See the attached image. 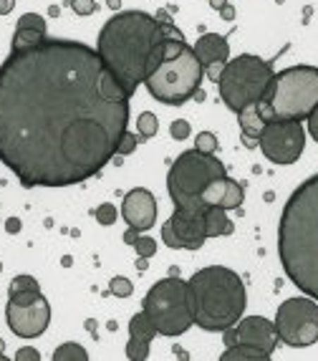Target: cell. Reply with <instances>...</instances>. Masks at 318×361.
<instances>
[{
	"label": "cell",
	"instance_id": "6da1fadb",
	"mask_svg": "<svg viewBox=\"0 0 318 361\" xmlns=\"http://www.w3.org/2000/svg\"><path fill=\"white\" fill-rule=\"evenodd\" d=\"M126 124L129 94L86 43L46 38L0 63V162L25 190L99 175Z\"/></svg>",
	"mask_w": 318,
	"mask_h": 361
},
{
	"label": "cell",
	"instance_id": "7a4b0ae2",
	"mask_svg": "<svg viewBox=\"0 0 318 361\" xmlns=\"http://www.w3.org/2000/svg\"><path fill=\"white\" fill-rule=\"evenodd\" d=\"M164 38L185 36L172 23H162L145 11L116 13L104 23L97 41V54L102 56L104 66L114 73L121 89L129 94V99L159 63Z\"/></svg>",
	"mask_w": 318,
	"mask_h": 361
},
{
	"label": "cell",
	"instance_id": "3957f363",
	"mask_svg": "<svg viewBox=\"0 0 318 361\" xmlns=\"http://www.w3.org/2000/svg\"><path fill=\"white\" fill-rule=\"evenodd\" d=\"M278 255L293 286L318 301V175L303 182L283 207Z\"/></svg>",
	"mask_w": 318,
	"mask_h": 361
},
{
	"label": "cell",
	"instance_id": "277c9868",
	"mask_svg": "<svg viewBox=\"0 0 318 361\" xmlns=\"http://www.w3.org/2000/svg\"><path fill=\"white\" fill-rule=\"evenodd\" d=\"M195 326L204 331H228L243 319L247 306V293L243 278L225 265H210L195 273L190 281Z\"/></svg>",
	"mask_w": 318,
	"mask_h": 361
},
{
	"label": "cell",
	"instance_id": "5b68a950",
	"mask_svg": "<svg viewBox=\"0 0 318 361\" xmlns=\"http://www.w3.org/2000/svg\"><path fill=\"white\" fill-rule=\"evenodd\" d=\"M202 78L204 68L192 46L185 38H164L162 59L145 78V86L159 104L180 106L197 94Z\"/></svg>",
	"mask_w": 318,
	"mask_h": 361
},
{
	"label": "cell",
	"instance_id": "8992f818",
	"mask_svg": "<svg viewBox=\"0 0 318 361\" xmlns=\"http://www.w3.org/2000/svg\"><path fill=\"white\" fill-rule=\"evenodd\" d=\"M273 78H276V73H273L270 61L252 54H240L238 59L225 63L215 84L222 104L230 111L240 114L243 109H247L250 104L265 102L270 97Z\"/></svg>",
	"mask_w": 318,
	"mask_h": 361
},
{
	"label": "cell",
	"instance_id": "52a82bcc",
	"mask_svg": "<svg viewBox=\"0 0 318 361\" xmlns=\"http://www.w3.org/2000/svg\"><path fill=\"white\" fill-rule=\"evenodd\" d=\"M260 104L265 121L270 119H308L318 106V68L316 66H291L276 73L270 97Z\"/></svg>",
	"mask_w": 318,
	"mask_h": 361
},
{
	"label": "cell",
	"instance_id": "ba28073f",
	"mask_svg": "<svg viewBox=\"0 0 318 361\" xmlns=\"http://www.w3.org/2000/svg\"><path fill=\"white\" fill-rule=\"evenodd\" d=\"M228 177L225 164L217 159L215 154H204L200 149H187L182 152L174 164L169 167L167 175V190L172 197L174 207L182 210H207L202 205V192L210 182Z\"/></svg>",
	"mask_w": 318,
	"mask_h": 361
},
{
	"label": "cell",
	"instance_id": "9c48e42d",
	"mask_svg": "<svg viewBox=\"0 0 318 361\" xmlns=\"http://www.w3.org/2000/svg\"><path fill=\"white\" fill-rule=\"evenodd\" d=\"M142 311L159 336H182L190 326H195L190 283L177 276L157 281L142 301Z\"/></svg>",
	"mask_w": 318,
	"mask_h": 361
},
{
	"label": "cell",
	"instance_id": "30bf717a",
	"mask_svg": "<svg viewBox=\"0 0 318 361\" xmlns=\"http://www.w3.org/2000/svg\"><path fill=\"white\" fill-rule=\"evenodd\" d=\"M276 331L291 349H308L318 341V301L311 295L288 298L278 306Z\"/></svg>",
	"mask_w": 318,
	"mask_h": 361
},
{
	"label": "cell",
	"instance_id": "8fae6325",
	"mask_svg": "<svg viewBox=\"0 0 318 361\" xmlns=\"http://www.w3.org/2000/svg\"><path fill=\"white\" fill-rule=\"evenodd\" d=\"M260 152L265 154V159L273 164H293L303 154L306 147V129L300 121L293 119H270L265 121L263 132L258 137Z\"/></svg>",
	"mask_w": 318,
	"mask_h": 361
},
{
	"label": "cell",
	"instance_id": "7c38bea8",
	"mask_svg": "<svg viewBox=\"0 0 318 361\" xmlns=\"http://www.w3.org/2000/svg\"><path fill=\"white\" fill-rule=\"evenodd\" d=\"M162 240L172 250H200L207 240L204 210H182L174 207L169 220L162 225Z\"/></svg>",
	"mask_w": 318,
	"mask_h": 361
},
{
	"label": "cell",
	"instance_id": "4fadbf2b",
	"mask_svg": "<svg viewBox=\"0 0 318 361\" xmlns=\"http://www.w3.org/2000/svg\"><path fill=\"white\" fill-rule=\"evenodd\" d=\"M278 331L276 324L263 316H247L240 319L235 326H230L225 331V346H252V349L265 351L268 356H273L278 346Z\"/></svg>",
	"mask_w": 318,
	"mask_h": 361
},
{
	"label": "cell",
	"instance_id": "5bb4252c",
	"mask_svg": "<svg viewBox=\"0 0 318 361\" xmlns=\"http://www.w3.org/2000/svg\"><path fill=\"white\" fill-rule=\"evenodd\" d=\"M121 217L126 220L129 230H126L124 240L129 243L132 238H137L139 233L154 228L157 225V200L149 190L145 187H134L124 195L121 200Z\"/></svg>",
	"mask_w": 318,
	"mask_h": 361
},
{
	"label": "cell",
	"instance_id": "9a60e30c",
	"mask_svg": "<svg viewBox=\"0 0 318 361\" xmlns=\"http://www.w3.org/2000/svg\"><path fill=\"white\" fill-rule=\"evenodd\" d=\"M6 319L11 331L20 338H38L51 324V306L46 298H38L36 303L28 306H18V303L8 301L6 306Z\"/></svg>",
	"mask_w": 318,
	"mask_h": 361
},
{
	"label": "cell",
	"instance_id": "2e32d148",
	"mask_svg": "<svg viewBox=\"0 0 318 361\" xmlns=\"http://www.w3.org/2000/svg\"><path fill=\"white\" fill-rule=\"evenodd\" d=\"M192 49H195V54H197L200 63H202L204 73H207L212 81H217L220 71L230 61L228 36H220V33H204V36L197 38V43H195Z\"/></svg>",
	"mask_w": 318,
	"mask_h": 361
},
{
	"label": "cell",
	"instance_id": "e0dca14e",
	"mask_svg": "<svg viewBox=\"0 0 318 361\" xmlns=\"http://www.w3.org/2000/svg\"><path fill=\"white\" fill-rule=\"evenodd\" d=\"M159 336L152 321L145 316V311H139L129 321V343H126V356L129 361H147L149 359V346L152 338Z\"/></svg>",
	"mask_w": 318,
	"mask_h": 361
},
{
	"label": "cell",
	"instance_id": "ac0fdd59",
	"mask_svg": "<svg viewBox=\"0 0 318 361\" xmlns=\"http://www.w3.org/2000/svg\"><path fill=\"white\" fill-rule=\"evenodd\" d=\"M46 38H49L46 36V18L38 13H23L16 25V33H13V51L33 49Z\"/></svg>",
	"mask_w": 318,
	"mask_h": 361
},
{
	"label": "cell",
	"instance_id": "d6986e66",
	"mask_svg": "<svg viewBox=\"0 0 318 361\" xmlns=\"http://www.w3.org/2000/svg\"><path fill=\"white\" fill-rule=\"evenodd\" d=\"M240 132L245 137L247 147H258V137L265 127V116L260 111V104H250L247 109H243L240 114Z\"/></svg>",
	"mask_w": 318,
	"mask_h": 361
},
{
	"label": "cell",
	"instance_id": "ffe728a7",
	"mask_svg": "<svg viewBox=\"0 0 318 361\" xmlns=\"http://www.w3.org/2000/svg\"><path fill=\"white\" fill-rule=\"evenodd\" d=\"M228 210L222 207H207L204 210V230H207V238H220V235H233L235 225L230 223V217L225 215Z\"/></svg>",
	"mask_w": 318,
	"mask_h": 361
},
{
	"label": "cell",
	"instance_id": "44dd1931",
	"mask_svg": "<svg viewBox=\"0 0 318 361\" xmlns=\"http://www.w3.org/2000/svg\"><path fill=\"white\" fill-rule=\"evenodd\" d=\"M243 200H245V190H243V185L228 177V187H225V197H222L220 207L222 210H238V207L243 205Z\"/></svg>",
	"mask_w": 318,
	"mask_h": 361
},
{
	"label": "cell",
	"instance_id": "7402d4cb",
	"mask_svg": "<svg viewBox=\"0 0 318 361\" xmlns=\"http://www.w3.org/2000/svg\"><path fill=\"white\" fill-rule=\"evenodd\" d=\"M222 361H233V359H250V361H268L270 356L260 349H252V346H228V351L220 356Z\"/></svg>",
	"mask_w": 318,
	"mask_h": 361
},
{
	"label": "cell",
	"instance_id": "603a6c76",
	"mask_svg": "<svg viewBox=\"0 0 318 361\" xmlns=\"http://www.w3.org/2000/svg\"><path fill=\"white\" fill-rule=\"evenodd\" d=\"M225 187H228V177H220V180L210 182V185L204 187V192H202V205L207 207H220L222 197H225Z\"/></svg>",
	"mask_w": 318,
	"mask_h": 361
},
{
	"label": "cell",
	"instance_id": "cb8c5ba5",
	"mask_svg": "<svg viewBox=\"0 0 318 361\" xmlns=\"http://www.w3.org/2000/svg\"><path fill=\"white\" fill-rule=\"evenodd\" d=\"M137 129H139V137L142 139H152L157 137V132H159V119H157L154 111H142L137 119Z\"/></svg>",
	"mask_w": 318,
	"mask_h": 361
},
{
	"label": "cell",
	"instance_id": "d4e9b609",
	"mask_svg": "<svg viewBox=\"0 0 318 361\" xmlns=\"http://www.w3.org/2000/svg\"><path fill=\"white\" fill-rule=\"evenodd\" d=\"M54 359L56 361H78V359L86 361V359H89V354H86L84 346H78V343L68 341V343H63V346H59V349H56Z\"/></svg>",
	"mask_w": 318,
	"mask_h": 361
},
{
	"label": "cell",
	"instance_id": "484cf974",
	"mask_svg": "<svg viewBox=\"0 0 318 361\" xmlns=\"http://www.w3.org/2000/svg\"><path fill=\"white\" fill-rule=\"evenodd\" d=\"M33 290H41L38 281L33 276H16L11 281V288H8V295L11 293H33Z\"/></svg>",
	"mask_w": 318,
	"mask_h": 361
},
{
	"label": "cell",
	"instance_id": "4316f807",
	"mask_svg": "<svg viewBox=\"0 0 318 361\" xmlns=\"http://www.w3.org/2000/svg\"><path fill=\"white\" fill-rule=\"evenodd\" d=\"M132 247L137 250L142 258H152V255L157 253V240H152V238H142V235H137V238H132Z\"/></svg>",
	"mask_w": 318,
	"mask_h": 361
},
{
	"label": "cell",
	"instance_id": "83f0119b",
	"mask_svg": "<svg viewBox=\"0 0 318 361\" xmlns=\"http://www.w3.org/2000/svg\"><path fill=\"white\" fill-rule=\"evenodd\" d=\"M195 149L204 152V154H215L217 149V137L212 132H200L195 139Z\"/></svg>",
	"mask_w": 318,
	"mask_h": 361
},
{
	"label": "cell",
	"instance_id": "f1b7e54d",
	"mask_svg": "<svg viewBox=\"0 0 318 361\" xmlns=\"http://www.w3.org/2000/svg\"><path fill=\"white\" fill-rule=\"evenodd\" d=\"M111 293L119 298H129L134 293V286L129 278H111Z\"/></svg>",
	"mask_w": 318,
	"mask_h": 361
},
{
	"label": "cell",
	"instance_id": "f546056e",
	"mask_svg": "<svg viewBox=\"0 0 318 361\" xmlns=\"http://www.w3.org/2000/svg\"><path fill=\"white\" fill-rule=\"evenodd\" d=\"M116 217H119V212H116L114 205H109V202H104V205H99L97 210V220L99 225H114Z\"/></svg>",
	"mask_w": 318,
	"mask_h": 361
},
{
	"label": "cell",
	"instance_id": "4dcf8cb0",
	"mask_svg": "<svg viewBox=\"0 0 318 361\" xmlns=\"http://www.w3.org/2000/svg\"><path fill=\"white\" fill-rule=\"evenodd\" d=\"M139 142H142V137H139V134H129V132H126L124 137H121L119 152H116V154H132V152L137 149Z\"/></svg>",
	"mask_w": 318,
	"mask_h": 361
},
{
	"label": "cell",
	"instance_id": "1f68e13d",
	"mask_svg": "<svg viewBox=\"0 0 318 361\" xmlns=\"http://www.w3.org/2000/svg\"><path fill=\"white\" fill-rule=\"evenodd\" d=\"M71 8L76 16H91L97 11V0H71Z\"/></svg>",
	"mask_w": 318,
	"mask_h": 361
},
{
	"label": "cell",
	"instance_id": "d6a6232c",
	"mask_svg": "<svg viewBox=\"0 0 318 361\" xmlns=\"http://www.w3.org/2000/svg\"><path fill=\"white\" fill-rule=\"evenodd\" d=\"M169 134H172V139H187L190 137V124H187L185 119H177L172 121V127H169Z\"/></svg>",
	"mask_w": 318,
	"mask_h": 361
},
{
	"label": "cell",
	"instance_id": "836d02e7",
	"mask_svg": "<svg viewBox=\"0 0 318 361\" xmlns=\"http://www.w3.org/2000/svg\"><path fill=\"white\" fill-rule=\"evenodd\" d=\"M308 132H311V137L318 142V106L308 114Z\"/></svg>",
	"mask_w": 318,
	"mask_h": 361
},
{
	"label": "cell",
	"instance_id": "e575fe53",
	"mask_svg": "<svg viewBox=\"0 0 318 361\" xmlns=\"http://www.w3.org/2000/svg\"><path fill=\"white\" fill-rule=\"evenodd\" d=\"M13 8H16V0H0V16H8Z\"/></svg>",
	"mask_w": 318,
	"mask_h": 361
},
{
	"label": "cell",
	"instance_id": "d590c367",
	"mask_svg": "<svg viewBox=\"0 0 318 361\" xmlns=\"http://www.w3.org/2000/svg\"><path fill=\"white\" fill-rule=\"evenodd\" d=\"M16 230H20V223L13 217V220H8V233H16Z\"/></svg>",
	"mask_w": 318,
	"mask_h": 361
},
{
	"label": "cell",
	"instance_id": "8d00e7d4",
	"mask_svg": "<svg viewBox=\"0 0 318 361\" xmlns=\"http://www.w3.org/2000/svg\"><path fill=\"white\" fill-rule=\"evenodd\" d=\"M210 6L215 8V11H220V8H225V0H210Z\"/></svg>",
	"mask_w": 318,
	"mask_h": 361
},
{
	"label": "cell",
	"instance_id": "74e56055",
	"mask_svg": "<svg viewBox=\"0 0 318 361\" xmlns=\"http://www.w3.org/2000/svg\"><path fill=\"white\" fill-rule=\"evenodd\" d=\"M20 359H28V356H33V359H38V354H33V351H23V354H18Z\"/></svg>",
	"mask_w": 318,
	"mask_h": 361
},
{
	"label": "cell",
	"instance_id": "f35d334b",
	"mask_svg": "<svg viewBox=\"0 0 318 361\" xmlns=\"http://www.w3.org/2000/svg\"><path fill=\"white\" fill-rule=\"evenodd\" d=\"M0 268H3V265H0Z\"/></svg>",
	"mask_w": 318,
	"mask_h": 361
}]
</instances>
